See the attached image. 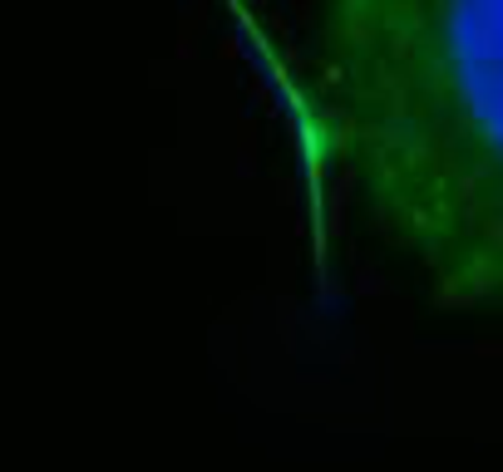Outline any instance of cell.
<instances>
[{
  "instance_id": "cell-1",
  "label": "cell",
  "mask_w": 503,
  "mask_h": 472,
  "mask_svg": "<svg viewBox=\"0 0 503 472\" xmlns=\"http://www.w3.org/2000/svg\"><path fill=\"white\" fill-rule=\"evenodd\" d=\"M316 133L425 281L503 305V0H321Z\"/></svg>"
}]
</instances>
